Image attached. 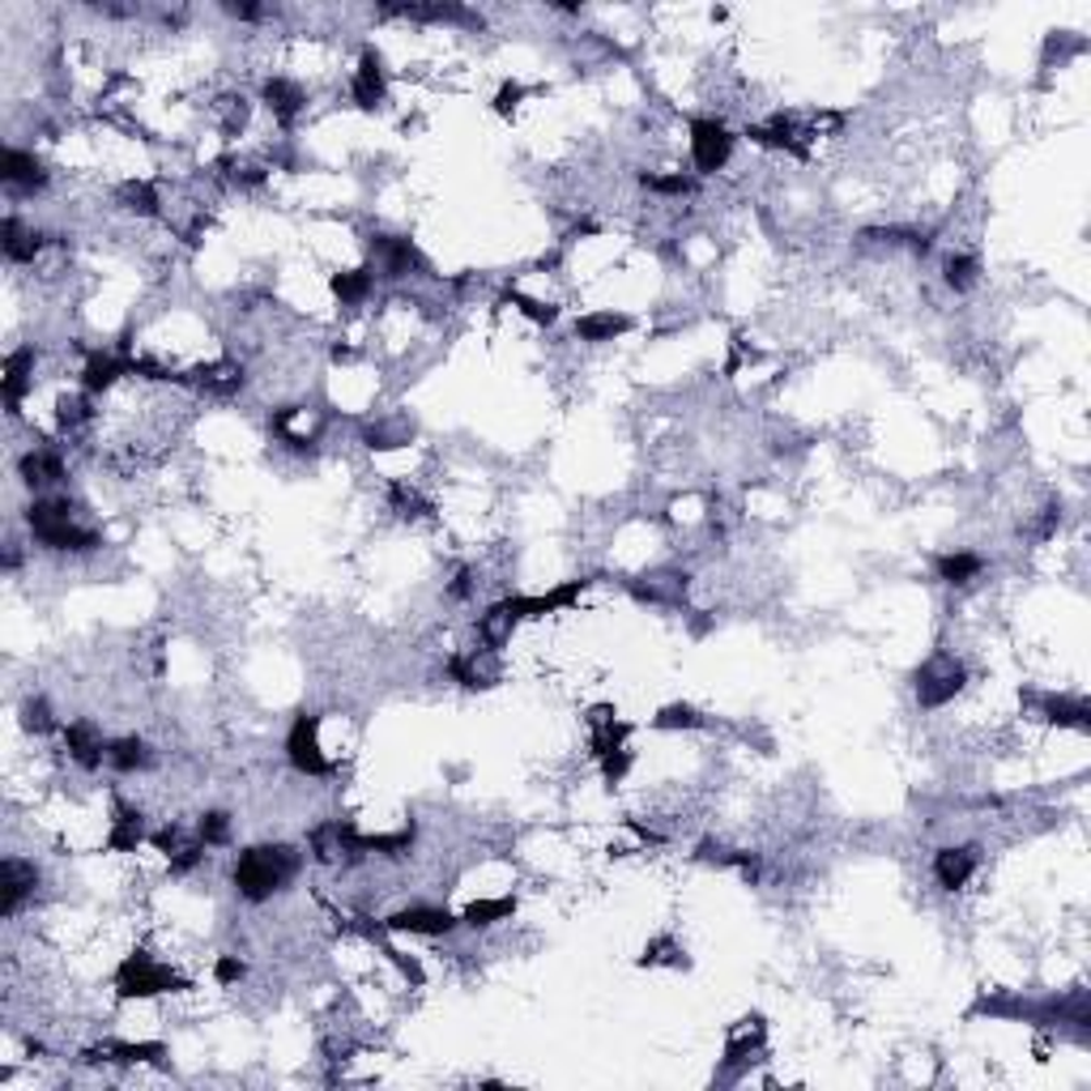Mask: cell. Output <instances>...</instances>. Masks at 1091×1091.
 Masks as SVG:
<instances>
[{"mask_svg":"<svg viewBox=\"0 0 1091 1091\" xmlns=\"http://www.w3.org/2000/svg\"><path fill=\"white\" fill-rule=\"evenodd\" d=\"M303 870V853L295 844H252L235 857L231 883L235 895L248 904H269L273 895H282Z\"/></svg>","mask_w":1091,"mask_h":1091,"instance_id":"6da1fadb","label":"cell"},{"mask_svg":"<svg viewBox=\"0 0 1091 1091\" xmlns=\"http://www.w3.org/2000/svg\"><path fill=\"white\" fill-rule=\"evenodd\" d=\"M26 529L35 542L56 554H90L102 546V534L77 520V503L64 495H35L26 507Z\"/></svg>","mask_w":1091,"mask_h":1091,"instance_id":"7a4b0ae2","label":"cell"},{"mask_svg":"<svg viewBox=\"0 0 1091 1091\" xmlns=\"http://www.w3.org/2000/svg\"><path fill=\"white\" fill-rule=\"evenodd\" d=\"M115 993L124 1002H146V997H162V993H184L188 990V977H180L175 968L158 964L149 951H133L120 959L115 968Z\"/></svg>","mask_w":1091,"mask_h":1091,"instance_id":"3957f363","label":"cell"},{"mask_svg":"<svg viewBox=\"0 0 1091 1091\" xmlns=\"http://www.w3.org/2000/svg\"><path fill=\"white\" fill-rule=\"evenodd\" d=\"M964 687H968V670H964V661L951 657V652H934V657L921 661L917 674H912V695H917L921 708H946Z\"/></svg>","mask_w":1091,"mask_h":1091,"instance_id":"277c9868","label":"cell"},{"mask_svg":"<svg viewBox=\"0 0 1091 1091\" xmlns=\"http://www.w3.org/2000/svg\"><path fill=\"white\" fill-rule=\"evenodd\" d=\"M286 759L298 776H329L333 763L320 750V716L316 712H298L291 734H286Z\"/></svg>","mask_w":1091,"mask_h":1091,"instance_id":"5b68a950","label":"cell"},{"mask_svg":"<svg viewBox=\"0 0 1091 1091\" xmlns=\"http://www.w3.org/2000/svg\"><path fill=\"white\" fill-rule=\"evenodd\" d=\"M307 853L320 866H350L363 857V832H354V823H346V819H329V823L311 828Z\"/></svg>","mask_w":1091,"mask_h":1091,"instance_id":"8992f818","label":"cell"},{"mask_svg":"<svg viewBox=\"0 0 1091 1091\" xmlns=\"http://www.w3.org/2000/svg\"><path fill=\"white\" fill-rule=\"evenodd\" d=\"M734 158V133L721 120L695 115L691 120V162L699 175H716L725 171V162Z\"/></svg>","mask_w":1091,"mask_h":1091,"instance_id":"52a82bcc","label":"cell"},{"mask_svg":"<svg viewBox=\"0 0 1091 1091\" xmlns=\"http://www.w3.org/2000/svg\"><path fill=\"white\" fill-rule=\"evenodd\" d=\"M456 925H461L456 912L431 908V904H409V908H397V912L384 917L389 934H414V939H448Z\"/></svg>","mask_w":1091,"mask_h":1091,"instance_id":"ba28073f","label":"cell"},{"mask_svg":"<svg viewBox=\"0 0 1091 1091\" xmlns=\"http://www.w3.org/2000/svg\"><path fill=\"white\" fill-rule=\"evenodd\" d=\"M0 180H4V188H9L13 197H35V193L48 188V167H44L35 154L9 146L0 154Z\"/></svg>","mask_w":1091,"mask_h":1091,"instance_id":"9c48e42d","label":"cell"},{"mask_svg":"<svg viewBox=\"0 0 1091 1091\" xmlns=\"http://www.w3.org/2000/svg\"><path fill=\"white\" fill-rule=\"evenodd\" d=\"M39 887V866L35 861H22V857H4L0 861V917H17L22 904L35 895Z\"/></svg>","mask_w":1091,"mask_h":1091,"instance_id":"30bf717a","label":"cell"},{"mask_svg":"<svg viewBox=\"0 0 1091 1091\" xmlns=\"http://www.w3.org/2000/svg\"><path fill=\"white\" fill-rule=\"evenodd\" d=\"M82 1062L86 1066H142V1062H149V1066H162L167 1062V1044H158V1041H102V1044H95V1049H86L82 1053Z\"/></svg>","mask_w":1091,"mask_h":1091,"instance_id":"8fae6325","label":"cell"},{"mask_svg":"<svg viewBox=\"0 0 1091 1091\" xmlns=\"http://www.w3.org/2000/svg\"><path fill=\"white\" fill-rule=\"evenodd\" d=\"M499 652L491 648H469V652H452L448 657V674L452 683H461L465 691H491L499 683Z\"/></svg>","mask_w":1091,"mask_h":1091,"instance_id":"7c38bea8","label":"cell"},{"mask_svg":"<svg viewBox=\"0 0 1091 1091\" xmlns=\"http://www.w3.org/2000/svg\"><path fill=\"white\" fill-rule=\"evenodd\" d=\"M371 256L380 260V273L384 278H414V273H427V256L414 248V240H401V235H376L371 240Z\"/></svg>","mask_w":1091,"mask_h":1091,"instance_id":"4fadbf2b","label":"cell"},{"mask_svg":"<svg viewBox=\"0 0 1091 1091\" xmlns=\"http://www.w3.org/2000/svg\"><path fill=\"white\" fill-rule=\"evenodd\" d=\"M35 346H17L9 350V358H4V376H0V397H4V409L17 418L22 414V401L26 393L35 389Z\"/></svg>","mask_w":1091,"mask_h":1091,"instance_id":"5bb4252c","label":"cell"},{"mask_svg":"<svg viewBox=\"0 0 1091 1091\" xmlns=\"http://www.w3.org/2000/svg\"><path fill=\"white\" fill-rule=\"evenodd\" d=\"M350 99L358 111H376L380 102L389 99V82H384V60L376 48H363L358 56V69L350 77Z\"/></svg>","mask_w":1091,"mask_h":1091,"instance_id":"9a60e30c","label":"cell"},{"mask_svg":"<svg viewBox=\"0 0 1091 1091\" xmlns=\"http://www.w3.org/2000/svg\"><path fill=\"white\" fill-rule=\"evenodd\" d=\"M977 866H981V848L977 844H946V848L934 853V879H939L943 892H964L972 883Z\"/></svg>","mask_w":1091,"mask_h":1091,"instance_id":"2e32d148","label":"cell"},{"mask_svg":"<svg viewBox=\"0 0 1091 1091\" xmlns=\"http://www.w3.org/2000/svg\"><path fill=\"white\" fill-rule=\"evenodd\" d=\"M589 585H593V580H567V585L550 589V593L503 597V605L512 610V618H516V623H525V618H546V614H554V610H567L572 601H580V593H585Z\"/></svg>","mask_w":1091,"mask_h":1091,"instance_id":"e0dca14e","label":"cell"},{"mask_svg":"<svg viewBox=\"0 0 1091 1091\" xmlns=\"http://www.w3.org/2000/svg\"><path fill=\"white\" fill-rule=\"evenodd\" d=\"M48 244H51V235L26 226L17 213H4V222H0V252H4L9 265H30Z\"/></svg>","mask_w":1091,"mask_h":1091,"instance_id":"ac0fdd59","label":"cell"},{"mask_svg":"<svg viewBox=\"0 0 1091 1091\" xmlns=\"http://www.w3.org/2000/svg\"><path fill=\"white\" fill-rule=\"evenodd\" d=\"M188 384H193L197 393H209V397H235V393H244L248 376H244V367H240L235 358H218V363L193 367V371H188Z\"/></svg>","mask_w":1091,"mask_h":1091,"instance_id":"d6986e66","label":"cell"},{"mask_svg":"<svg viewBox=\"0 0 1091 1091\" xmlns=\"http://www.w3.org/2000/svg\"><path fill=\"white\" fill-rule=\"evenodd\" d=\"M64 746H69V759L82 768V772H99L102 759H107V738L95 721H69L64 730Z\"/></svg>","mask_w":1091,"mask_h":1091,"instance_id":"ffe728a7","label":"cell"},{"mask_svg":"<svg viewBox=\"0 0 1091 1091\" xmlns=\"http://www.w3.org/2000/svg\"><path fill=\"white\" fill-rule=\"evenodd\" d=\"M585 721H589V746H593L597 759L610 755V750H618V746H627V738H632V725L618 721L614 703H593Z\"/></svg>","mask_w":1091,"mask_h":1091,"instance_id":"44dd1931","label":"cell"},{"mask_svg":"<svg viewBox=\"0 0 1091 1091\" xmlns=\"http://www.w3.org/2000/svg\"><path fill=\"white\" fill-rule=\"evenodd\" d=\"M384 17L401 22H456V26H482V17L465 4H380Z\"/></svg>","mask_w":1091,"mask_h":1091,"instance_id":"7402d4cb","label":"cell"},{"mask_svg":"<svg viewBox=\"0 0 1091 1091\" xmlns=\"http://www.w3.org/2000/svg\"><path fill=\"white\" fill-rule=\"evenodd\" d=\"M149 841L146 832V814L137 810V806H128V801H115V810H111V828H107V848L111 853H137V844Z\"/></svg>","mask_w":1091,"mask_h":1091,"instance_id":"603a6c76","label":"cell"},{"mask_svg":"<svg viewBox=\"0 0 1091 1091\" xmlns=\"http://www.w3.org/2000/svg\"><path fill=\"white\" fill-rule=\"evenodd\" d=\"M17 478H22V487H30V491H48L56 482H64V461H60V452H51V448H30V452H22V461H17Z\"/></svg>","mask_w":1091,"mask_h":1091,"instance_id":"cb8c5ba5","label":"cell"},{"mask_svg":"<svg viewBox=\"0 0 1091 1091\" xmlns=\"http://www.w3.org/2000/svg\"><path fill=\"white\" fill-rule=\"evenodd\" d=\"M260 99L265 107L273 111V120L282 124V128H291L298 120V111L307 107V95H303V86L291 82V77H269L265 86H260Z\"/></svg>","mask_w":1091,"mask_h":1091,"instance_id":"d4e9b609","label":"cell"},{"mask_svg":"<svg viewBox=\"0 0 1091 1091\" xmlns=\"http://www.w3.org/2000/svg\"><path fill=\"white\" fill-rule=\"evenodd\" d=\"M1032 703L1041 708L1049 725H1066V730H1088L1091 725L1088 699H1079V695H1032Z\"/></svg>","mask_w":1091,"mask_h":1091,"instance_id":"484cf974","label":"cell"},{"mask_svg":"<svg viewBox=\"0 0 1091 1091\" xmlns=\"http://www.w3.org/2000/svg\"><path fill=\"white\" fill-rule=\"evenodd\" d=\"M120 376H128V358L95 350V354L86 358V367H82V393L99 397V393H107V389H115V380H120Z\"/></svg>","mask_w":1091,"mask_h":1091,"instance_id":"4316f807","label":"cell"},{"mask_svg":"<svg viewBox=\"0 0 1091 1091\" xmlns=\"http://www.w3.org/2000/svg\"><path fill=\"white\" fill-rule=\"evenodd\" d=\"M981 572H985V559L972 554V550H946V554H934V576H939L943 585H951V589L972 585Z\"/></svg>","mask_w":1091,"mask_h":1091,"instance_id":"83f0119b","label":"cell"},{"mask_svg":"<svg viewBox=\"0 0 1091 1091\" xmlns=\"http://www.w3.org/2000/svg\"><path fill=\"white\" fill-rule=\"evenodd\" d=\"M632 316H623V311H585V316H576V338L580 342H614V338H623V333H632Z\"/></svg>","mask_w":1091,"mask_h":1091,"instance_id":"f1b7e54d","label":"cell"},{"mask_svg":"<svg viewBox=\"0 0 1091 1091\" xmlns=\"http://www.w3.org/2000/svg\"><path fill=\"white\" fill-rule=\"evenodd\" d=\"M687 585H691V576H678V572H670V576H645V580H632V597L652 601V605H678L687 597Z\"/></svg>","mask_w":1091,"mask_h":1091,"instance_id":"f546056e","label":"cell"},{"mask_svg":"<svg viewBox=\"0 0 1091 1091\" xmlns=\"http://www.w3.org/2000/svg\"><path fill=\"white\" fill-rule=\"evenodd\" d=\"M107 763L115 768V772H124V776H133V772H146L149 763H154V750H149L146 738H111L107 743Z\"/></svg>","mask_w":1091,"mask_h":1091,"instance_id":"4dcf8cb0","label":"cell"},{"mask_svg":"<svg viewBox=\"0 0 1091 1091\" xmlns=\"http://www.w3.org/2000/svg\"><path fill=\"white\" fill-rule=\"evenodd\" d=\"M759 1049H763V1019L750 1015L743 1023H734V1032L725 1041V1066H743V1062H750V1053H759Z\"/></svg>","mask_w":1091,"mask_h":1091,"instance_id":"1f68e13d","label":"cell"},{"mask_svg":"<svg viewBox=\"0 0 1091 1091\" xmlns=\"http://www.w3.org/2000/svg\"><path fill=\"white\" fill-rule=\"evenodd\" d=\"M516 912V895H495V899H474V904H465V912H461V925H469V930H491L499 921H507Z\"/></svg>","mask_w":1091,"mask_h":1091,"instance_id":"d6a6232c","label":"cell"},{"mask_svg":"<svg viewBox=\"0 0 1091 1091\" xmlns=\"http://www.w3.org/2000/svg\"><path fill=\"white\" fill-rule=\"evenodd\" d=\"M329 291H333V298L342 307H358L363 298L376 291V273L371 269H342V273L329 278Z\"/></svg>","mask_w":1091,"mask_h":1091,"instance_id":"836d02e7","label":"cell"},{"mask_svg":"<svg viewBox=\"0 0 1091 1091\" xmlns=\"http://www.w3.org/2000/svg\"><path fill=\"white\" fill-rule=\"evenodd\" d=\"M512 632H516V618H512V610H507L503 601L487 605V614L478 618V640H482V648L499 652V648L512 640Z\"/></svg>","mask_w":1091,"mask_h":1091,"instance_id":"e575fe53","label":"cell"},{"mask_svg":"<svg viewBox=\"0 0 1091 1091\" xmlns=\"http://www.w3.org/2000/svg\"><path fill=\"white\" fill-rule=\"evenodd\" d=\"M90 418H95L90 393H64V397L56 401V427H60V436H77Z\"/></svg>","mask_w":1091,"mask_h":1091,"instance_id":"d590c367","label":"cell"},{"mask_svg":"<svg viewBox=\"0 0 1091 1091\" xmlns=\"http://www.w3.org/2000/svg\"><path fill=\"white\" fill-rule=\"evenodd\" d=\"M977 278H981V260L972 256V252H955V256H946L943 265V282L951 291H972L977 286Z\"/></svg>","mask_w":1091,"mask_h":1091,"instance_id":"8d00e7d4","label":"cell"},{"mask_svg":"<svg viewBox=\"0 0 1091 1091\" xmlns=\"http://www.w3.org/2000/svg\"><path fill=\"white\" fill-rule=\"evenodd\" d=\"M120 205H124L128 213H142V218H158V213H162L158 188L146 184V180H128V184H120Z\"/></svg>","mask_w":1091,"mask_h":1091,"instance_id":"74e56055","label":"cell"},{"mask_svg":"<svg viewBox=\"0 0 1091 1091\" xmlns=\"http://www.w3.org/2000/svg\"><path fill=\"white\" fill-rule=\"evenodd\" d=\"M708 721H703V712L691 708V703H665V708H657V716H652V730H661V734H674V730H703Z\"/></svg>","mask_w":1091,"mask_h":1091,"instance_id":"f35d334b","label":"cell"},{"mask_svg":"<svg viewBox=\"0 0 1091 1091\" xmlns=\"http://www.w3.org/2000/svg\"><path fill=\"white\" fill-rule=\"evenodd\" d=\"M414 823H405L397 832H384V836H363V853H380V857H401L414 848Z\"/></svg>","mask_w":1091,"mask_h":1091,"instance_id":"ab89813d","label":"cell"},{"mask_svg":"<svg viewBox=\"0 0 1091 1091\" xmlns=\"http://www.w3.org/2000/svg\"><path fill=\"white\" fill-rule=\"evenodd\" d=\"M389 507L405 516V520H418V516H431V503L418 495L414 487H405V482H393L389 487Z\"/></svg>","mask_w":1091,"mask_h":1091,"instance_id":"60d3db41","label":"cell"},{"mask_svg":"<svg viewBox=\"0 0 1091 1091\" xmlns=\"http://www.w3.org/2000/svg\"><path fill=\"white\" fill-rule=\"evenodd\" d=\"M197 841L205 848H218V844L231 841V814L226 810H205L197 819Z\"/></svg>","mask_w":1091,"mask_h":1091,"instance_id":"b9f144b4","label":"cell"},{"mask_svg":"<svg viewBox=\"0 0 1091 1091\" xmlns=\"http://www.w3.org/2000/svg\"><path fill=\"white\" fill-rule=\"evenodd\" d=\"M640 184H645L648 193H657V197H691L695 193V180L691 175H640Z\"/></svg>","mask_w":1091,"mask_h":1091,"instance_id":"7bdbcfd3","label":"cell"},{"mask_svg":"<svg viewBox=\"0 0 1091 1091\" xmlns=\"http://www.w3.org/2000/svg\"><path fill=\"white\" fill-rule=\"evenodd\" d=\"M507 303H512V307H520V316H529L534 324H546V329L559 320V307H554V303H542V298H534V295L507 291Z\"/></svg>","mask_w":1091,"mask_h":1091,"instance_id":"ee69618b","label":"cell"},{"mask_svg":"<svg viewBox=\"0 0 1091 1091\" xmlns=\"http://www.w3.org/2000/svg\"><path fill=\"white\" fill-rule=\"evenodd\" d=\"M149 844L171 861V857H180L188 844H193V836L180 828V823H167V828H158V832H149Z\"/></svg>","mask_w":1091,"mask_h":1091,"instance_id":"f6af8a7d","label":"cell"},{"mask_svg":"<svg viewBox=\"0 0 1091 1091\" xmlns=\"http://www.w3.org/2000/svg\"><path fill=\"white\" fill-rule=\"evenodd\" d=\"M22 730H26V734H51V730H56L48 699H35V695H30V699L22 703Z\"/></svg>","mask_w":1091,"mask_h":1091,"instance_id":"bcb514c9","label":"cell"},{"mask_svg":"<svg viewBox=\"0 0 1091 1091\" xmlns=\"http://www.w3.org/2000/svg\"><path fill=\"white\" fill-rule=\"evenodd\" d=\"M640 964H674V968H683L687 959H683V946L674 943L670 934H661V939H652V943L645 946V955H640Z\"/></svg>","mask_w":1091,"mask_h":1091,"instance_id":"7dc6e473","label":"cell"},{"mask_svg":"<svg viewBox=\"0 0 1091 1091\" xmlns=\"http://www.w3.org/2000/svg\"><path fill=\"white\" fill-rule=\"evenodd\" d=\"M384 955L393 959V968H397V972H401V977H405V981H409V985H414V990H422V985H427V972H422V964H418V959H414L409 951H397V946H384Z\"/></svg>","mask_w":1091,"mask_h":1091,"instance_id":"c3c4849f","label":"cell"},{"mask_svg":"<svg viewBox=\"0 0 1091 1091\" xmlns=\"http://www.w3.org/2000/svg\"><path fill=\"white\" fill-rule=\"evenodd\" d=\"M627 772H632V750H627V746L601 755V776H605V785H618Z\"/></svg>","mask_w":1091,"mask_h":1091,"instance_id":"681fc988","label":"cell"},{"mask_svg":"<svg viewBox=\"0 0 1091 1091\" xmlns=\"http://www.w3.org/2000/svg\"><path fill=\"white\" fill-rule=\"evenodd\" d=\"M244 977H248V964L240 955H218L213 959V981L218 985H240Z\"/></svg>","mask_w":1091,"mask_h":1091,"instance_id":"f907efd6","label":"cell"},{"mask_svg":"<svg viewBox=\"0 0 1091 1091\" xmlns=\"http://www.w3.org/2000/svg\"><path fill=\"white\" fill-rule=\"evenodd\" d=\"M363 444L371 452H393V448L405 444V431H393V427H367L363 431Z\"/></svg>","mask_w":1091,"mask_h":1091,"instance_id":"816d5d0a","label":"cell"},{"mask_svg":"<svg viewBox=\"0 0 1091 1091\" xmlns=\"http://www.w3.org/2000/svg\"><path fill=\"white\" fill-rule=\"evenodd\" d=\"M529 99V86H520V82H503L499 86V95H495V111L499 115H512L520 102Z\"/></svg>","mask_w":1091,"mask_h":1091,"instance_id":"f5cc1de1","label":"cell"},{"mask_svg":"<svg viewBox=\"0 0 1091 1091\" xmlns=\"http://www.w3.org/2000/svg\"><path fill=\"white\" fill-rule=\"evenodd\" d=\"M200 861H205V844L193 841L188 848H184V853H180V857H171L167 866H171V874H193Z\"/></svg>","mask_w":1091,"mask_h":1091,"instance_id":"db71d44e","label":"cell"},{"mask_svg":"<svg viewBox=\"0 0 1091 1091\" xmlns=\"http://www.w3.org/2000/svg\"><path fill=\"white\" fill-rule=\"evenodd\" d=\"M222 13H226V17H235V22H260V17H269V9H265V4H248V0H244V4H240V0H226V4H222Z\"/></svg>","mask_w":1091,"mask_h":1091,"instance_id":"11a10c76","label":"cell"},{"mask_svg":"<svg viewBox=\"0 0 1091 1091\" xmlns=\"http://www.w3.org/2000/svg\"><path fill=\"white\" fill-rule=\"evenodd\" d=\"M474 589H478L474 572H469V567H461V572L452 576V585H448V597H452V601H469V597H474Z\"/></svg>","mask_w":1091,"mask_h":1091,"instance_id":"9f6ffc18","label":"cell"},{"mask_svg":"<svg viewBox=\"0 0 1091 1091\" xmlns=\"http://www.w3.org/2000/svg\"><path fill=\"white\" fill-rule=\"evenodd\" d=\"M22 563V550H17V542H9L4 546V572H13Z\"/></svg>","mask_w":1091,"mask_h":1091,"instance_id":"6f0895ef","label":"cell"},{"mask_svg":"<svg viewBox=\"0 0 1091 1091\" xmlns=\"http://www.w3.org/2000/svg\"><path fill=\"white\" fill-rule=\"evenodd\" d=\"M346 358H354V350H350V346H333V363H346Z\"/></svg>","mask_w":1091,"mask_h":1091,"instance_id":"680465c9","label":"cell"}]
</instances>
